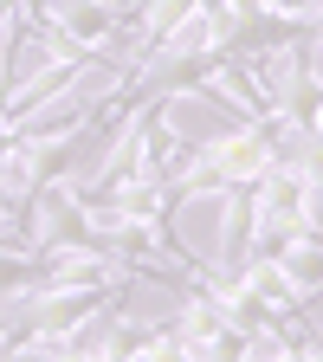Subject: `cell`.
<instances>
[{"mask_svg":"<svg viewBox=\"0 0 323 362\" xmlns=\"http://www.w3.org/2000/svg\"><path fill=\"white\" fill-rule=\"evenodd\" d=\"M45 285V259L26 246V240H13V246H0V310H13V304H26L33 291Z\"/></svg>","mask_w":323,"mask_h":362,"instance_id":"3957f363","label":"cell"},{"mask_svg":"<svg viewBox=\"0 0 323 362\" xmlns=\"http://www.w3.org/2000/svg\"><path fill=\"white\" fill-rule=\"evenodd\" d=\"M181 298H188V304H181L175 324H168L175 356H246V324L233 310H220L201 285H188Z\"/></svg>","mask_w":323,"mask_h":362,"instance_id":"7a4b0ae2","label":"cell"},{"mask_svg":"<svg viewBox=\"0 0 323 362\" xmlns=\"http://www.w3.org/2000/svg\"><path fill=\"white\" fill-rule=\"evenodd\" d=\"M278 156H285V143H278V123L271 117L240 123L226 136H207V143L188 149V162H181V175H175V207L201 201V194H220V188H252Z\"/></svg>","mask_w":323,"mask_h":362,"instance_id":"6da1fadb","label":"cell"},{"mask_svg":"<svg viewBox=\"0 0 323 362\" xmlns=\"http://www.w3.org/2000/svg\"><path fill=\"white\" fill-rule=\"evenodd\" d=\"M0 356H7V324H0Z\"/></svg>","mask_w":323,"mask_h":362,"instance_id":"277c9868","label":"cell"}]
</instances>
